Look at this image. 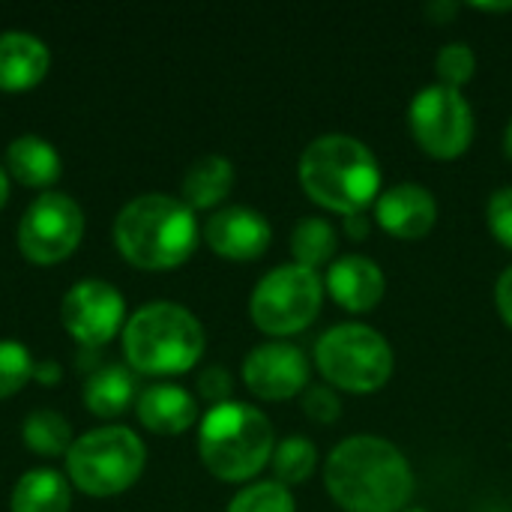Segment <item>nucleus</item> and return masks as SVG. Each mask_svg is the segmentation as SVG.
I'll list each match as a JSON object with an SVG mask.
<instances>
[{
	"mask_svg": "<svg viewBox=\"0 0 512 512\" xmlns=\"http://www.w3.org/2000/svg\"><path fill=\"white\" fill-rule=\"evenodd\" d=\"M201 321L177 303H147L123 327V354L147 375L189 372L204 354Z\"/></svg>",
	"mask_w": 512,
	"mask_h": 512,
	"instance_id": "20e7f679",
	"label": "nucleus"
},
{
	"mask_svg": "<svg viewBox=\"0 0 512 512\" xmlns=\"http://www.w3.org/2000/svg\"><path fill=\"white\" fill-rule=\"evenodd\" d=\"M6 198H9V180H6V171L0 168V207L6 204Z\"/></svg>",
	"mask_w": 512,
	"mask_h": 512,
	"instance_id": "f704fd0d",
	"label": "nucleus"
},
{
	"mask_svg": "<svg viewBox=\"0 0 512 512\" xmlns=\"http://www.w3.org/2000/svg\"><path fill=\"white\" fill-rule=\"evenodd\" d=\"M495 300H498V309L504 315V321L512 327V267H507L498 279V288H495Z\"/></svg>",
	"mask_w": 512,
	"mask_h": 512,
	"instance_id": "7c9ffc66",
	"label": "nucleus"
},
{
	"mask_svg": "<svg viewBox=\"0 0 512 512\" xmlns=\"http://www.w3.org/2000/svg\"><path fill=\"white\" fill-rule=\"evenodd\" d=\"M6 168L24 186L45 189L60 177V153L39 135H21L6 147Z\"/></svg>",
	"mask_w": 512,
	"mask_h": 512,
	"instance_id": "a211bd4d",
	"label": "nucleus"
},
{
	"mask_svg": "<svg viewBox=\"0 0 512 512\" xmlns=\"http://www.w3.org/2000/svg\"><path fill=\"white\" fill-rule=\"evenodd\" d=\"M273 426L246 402H222L201 420L198 453L207 471L225 483L252 480L273 459Z\"/></svg>",
	"mask_w": 512,
	"mask_h": 512,
	"instance_id": "39448f33",
	"label": "nucleus"
},
{
	"mask_svg": "<svg viewBox=\"0 0 512 512\" xmlns=\"http://www.w3.org/2000/svg\"><path fill=\"white\" fill-rule=\"evenodd\" d=\"M504 150H507V156L512 159V120L510 126H507V132H504Z\"/></svg>",
	"mask_w": 512,
	"mask_h": 512,
	"instance_id": "c9c22d12",
	"label": "nucleus"
},
{
	"mask_svg": "<svg viewBox=\"0 0 512 512\" xmlns=\"http://www.w3.org/2000/svg\"><path fill=\"white\" fill-rule=\"evenodd\" d=\"M315 465H318V450L306 438H285L273 450V471L282 486L306 483L312 477Z\"/></svg>",
	"mask_w": 512,
	"mask_h": 512,
	"instance_id": "b1692460",
	"label": "nucleus"
},
{
	"mask_svg": "<svg viewBox=\"0 0 512 512\" xmlns=\"http://www.w3.org/2000/svg\"><path fill=\"white\" fill-rule=\"evenodd\" d=\"M384 273L372 258L345 255L336 258L327 270V291L348 312H369L384 297Z\"/></svg>",
	"mask_w": 512,
	"mask_h": 512,
	"instance_id": "2eb2a0df",
	"label": "nucleus"
},
{
	"mask_svg": "<svg viewBox=\"0 0 512 512\" xmlns=\"http://www.w3.org/2000/svg\"><path fill=\"white\" fill-rule=\"evenodd\" d=\"M375 216L387 234L399 240H417L432 231L438 219V201L420 183H399L378 198Z\"/></svg>",
	"mask_w": 512,
	"mask_h": 512,
	"instance_id": "4468645a",
	"label": "nucleus"
},
{
	"mask_svg": "<svg viewBox=\"0 0 512 512\" xmlns=\"http://www.w3.org/2000/svg\"><path fill=\"white\" fill-rule=\"evenodd\" d=\"M33 378V357L21 342L0 339V399L18 393Z\"/></svg>",
	"mask_w": 512,
	"mask_h": 512,
	"instance_id": "a878e982",
	"label": "nucleus"
},
{
	"mask_svg": "<svg viewBox=\"0 0 512 512\" xmlns=\"http://www.w3.org/2000/svg\"><path fill=\"white\" fill-rule=\"evenodd\" d=\"M123 294L102 279H81L63 297L60 318L63 327L87 348L111 342L123 324Z\"/></svg>",
	"mask_w": 512,
	"mask_h": 512,
	"instance_id": "9b49d317",
	"label": "nucleus"
},
{
	"mask_svg": "<svg viewBox=\"0 0 512 512\" xmlns=\"http://www.w3.org/2000/svg\"><path fill=\"white\" fill-rule=\"evenodd\" d=\"M51 66L48 45L24 30L0 33V90H27L45 78Z\"/></svg>",
	"mask_w": 512,
	"mask_h": 512,
	"instance_id": "dca6fc26",
	"label": "nucleus"
},
{
	"mask_svg": "<svg viewBox=\"0 0 512 512\" xmlns=\"http://www.w3.org/2000/svg\"><path fill=\"white\" fill-rule=\"evenodd\" d=\"M114 243L135 267L171 270L195 252L198 222L186 201L150 192L132 198L120 210L114 222Z\"/></svg>",
	"mask_w": 512,
	"mask_h": 512,
	"instance_id": "f03ea898",
	"label": "nucleus"
},
{
	"mask_svg": "<svg viewBox=\"0 0 512 512\" xmlns=\"http://www.w3.org/2000/svg\"><path fill=\"white\" fill-rule=\"evenodd\" d=\"M270 222L252 207H225L216 210L204 225L207 246L231 261H252L270 246Z\"/></svg>",
	"mask_w": 512,
	"mask_h": 512,
	"instance_id": "ddd939ff",
	"label": "nucleus"
},
{
	"mask_svg": "<svg viewBox=\"0 0 512 512\" xmlns=\"http://www.w3.org/2000/svg\"><path fill=\"white\" fill-rule=\"evenodd\" d=\"M198 387H201L204 399H210L213 405H222V402H228V393H231V375L222 366H210L201 372Z\"/></svg>",
	"mask_w": 512,
	"mask_h": 512,
	"instance_id": "c756f323",
	"label": "nucleus"
},
{
	"mask_svg": "<svg viewBox=\"0 0 512 512\" xmlns=\"http://www.w3.org/2000/svg\"><path fill=\"white\" fill-rule=\"evenodd\" d=\"M324 483L348 512H402L414 495V471L399 447L375 435L342 441L327 465Z\"/></svg>",
	"mask_w": 512,
	"mask_h": 512,
	"instance_id": "f257e3e1",
	"label": "nucleus"
},
{
	"mask_svg": "<svg viewBox=\"0 0 512 512\" xmlns=\"http://www.w3.org/2000/svg\"><path fill=\"white\" fill-rule=\"evenodd\" d=\"M66 468L81 492L93 498H111L126 492L141 477L144 444L126 426H102L72 441Z\"/></svg>",
	"mask_w": 512,
	"mask_h": 512,
	"instance_id": "423d86ee",
	"label": "nucleus"
},
{
	"mask_svg": "<svg viewBox=\"0 0 512 512\" xmlns=\"http://www.w3.org/2000/svg\"><path fill=\"white\" fill-rule=\"evenodd\" d=\"M426 12H429L432 18H441V21H447V18H453V12H456V3H450V0H444V3H432Z\"/></svg>",
	"mask_w": 512,
	"mask_h": 512,
	"instance_id": "72a5a7b5",
	"label": "nucleus"
},
{
	"mask_svg": "<svg viewBox=\"0 0 512 512\" xmlns=\"http://www.w3.org/2000/svg\"><path fill=\"white\" fill-rule=\"evenodd\" d=\"M336 243L339 240H336L333 225L321 216H309V219L297 222V228L291 234V252L297 258L294 264L315 270L336 255Z\"/></svg>",
	"mask_w": 512,
	"mask_h": 512,
	"instance_id": "5701e85b",
	"label": "nucleus"
},
{
	"mask_svg": "<svg viewBox=\"0 0 512 512\" xmlns=\"http://www.w3.org/2000/svg\"><path fill=\"white\" fill-rule=\"evenodd\" d=\"M300 183L312 201L342 216L366 213L381 192L375 153L351 135H321L300 156Z\"/></svg>",
	"mask_w": 512,
	"mask_h": 512,
	"instance_id": "7ed1b4c3",
	"label": "nucleus"
},
{
	"mask_svg": "<svg viewBox=\"0 0 512 512\" xmlns=\"http://www.w3.org/2000/svg\"><path fill=\"white\" fill-rule=\"evenodd\" d=\"M234 186V165L225 156H201L183 177V198L192 210L216 207Z\"/></svg>",
	"mask_w": 512,
	"mask_h": 512,
	"instance_id": "412c9836",
	"label": "nucleus"
},
{
	"mask_svg": "<svg viewBox=\"0 0 512 512\" xmlns=\"http://www.w3.org/2000/svg\"><path fill=\"white\" fill-rule=\"evenodd\" d=\"M408 120L417 144L438 159H456L471 147L474 111L456 87H423L411 102Z\"/></svg>",
	"mask_w": 512,
	"mask_h": 512,
	"instance_id": "1a4fd4ad",
	"label": "nucleus"
},
{
	"mask_svg": "<svg viewBox=\"0 0 512 512\" xmlns=\"http://www.w3.org/2000/svg\"><path fill=\"white\" fill-rule=\"evenodd\" d=\"M321 375L348 393H375L393 375L390 342L366 324L330 327L315 345Z\"/></svg>",
	"mask_w": 512,
	"mask_h": 512,
	"instance_id": "0eeeda50",
	"label": "nucleus"
},
{
	"mask_svg": "<svg viewBox=\"0 0 512 512\" xmlns=\"http://www.w3.org/2000/svg\"><path fill=\"white\" fill-rule=\"evenodd\" d=\"M21 435H24V444L39 456H66L69 447H72L69 420L60 417L57 411H48V408L30 411L24 417Z\"/></svg>",
	"mask_w": 512,
	"mask_h": 512,
	"instance_id": "4be33fe9",
	"label": "nucleus"
},
{
	"mask_svg": "<svg viewBox=\"0 0 512 512\" xmlns=\"http://www.w3.org/2000/svg\"><path fill=\"white\" fill-rule=\"evenodd\" d=\"M486 216H489V228H492V234L512 249V186H504V189H498L492 198H489V210H486Z\"/></svg>",
	"mask_w": 512,
	"mask_h": 512,
	"instance_id": "cd10ccee",
	"label": "nucleus"
},
{
	"mask_svg": "<svg viewBox=\"0 0 512 512\" xmlns=\"http://www.w3.org/2000/svg\"><path fill=\"white\" fill-rule=\"evenodd\" d=\"M408 512H426V510H408Z\"/></svg>",
	"mask_w": 512,
	"mask_h": 512,
	"instance_id": "4c0bfd02",
	"label": "nucleus"
},
{
	"mask_svg": "<svg viewBox=\"0 0 512 512\" xmlns=\"http://www.w3.org/2000/svg\"><path fill=\"white\" fill-rule=\"evenodd\" d=\"M228 512H297L294 498L288 492V486L282 483H255L246 486L234 501Z\"/></svg>",
	"mask_w": 512,
	"mask_h": 512,
	"instance_id": "393cba45",
	"label": "nucleus"
},
{
	"mask_svg": "<svg viewBox=\"0 0 512 512\" xmlns=\"http://www.w3.org/2000/svg\"><path fill=\"white\" fill-rule=\"evenodd\" d=\"M303 411L315 420V423H333L342 414L339 396L330 387H309L303 396Z\"/></svg>",
	"mask_w": 512,
	"mask_h": 512,
	"instance_id": "c85d7f7f",
	"label": "nucleus"
},
{
	"mask_svg": "<svg viewBox=\"0 0 512 512\" xmlns=\"http://www.w3.org/2000/svg\"><path fill=\"white\" fill-rule=\"evenodd\" d=\"M324 300V282L315 270L300 264H285L270 270L252 291L249 312L258 330L270 336H291L306 330Z\"/></svg>",
	"mask_w": 512,
	"mask_h": 512,
	"instance_id": "6e6552de",
	"label": "nucleus"
},
{
	"mask_svg": "<svg viewBox=\"0 0 512 512\" xmlns=\"http://www.w3.org/2000/svg\"><path fill=\"white\" fill-rule=\"evenodd\" d=\"M69 507V483L51 468L27 471L12 489V512H69Z\"/></svg>",
	"mask_w": 512,
	"mask_h": 512,
	"instance_id": "6ab92c4d",
	"label": "nucleus"
},
{
	"mask_svg": "<svg viewBox=\"0 0 512 512\" xmlns=\"http://www.w3.org/2000/svg\"><path fill=\"white\" fill-rule=\"evenodd\" d=\"M243 381L261 399H291L309 384V363L297 345L267 342L243 360Z\"/></svg>",
	"mask_w": 512,
	"mask_h": 512,
	"instance_id": "f8f14e48",
	"label": "nucleus"
},
{
	"mask_svg": "<svg viewBox=\"0 0 512 512\" xmlns=\"http://www.w3.org/2000/svg\"><path fill=\"white\" fill-rule=\"evenodd\" d=\"M84 237V213L63 192H42L18 225V246L33 264H57L75 252Z\"/></svg>",
	"mask_w": 512,
	"mask_h": 512,
	"instance_id": "9d476101",
	"label": "nucleus"
},
{
	"mask_svg": "<svg viewBox=\"0 0 512 512\" xmlns=\"http://www.w3.org/2000/svg\"><path fill=\"white\" fill-rule=\"evenodd\" d=\"M33 378L39 384H45V387H54V384H60L63 369H60L57 360H42V363H33Z\"/></svg>",
	"mask_w": 512,
	"mask_h": 512,
	"instance_id": "2f4dec72",
	"label": "nucleus"
},
{
	"mask_svg": "<svg viewBox=\"0 0 512 512\" xmlns=\"http://www.w3.org/2000/svg\"><path fill=\"white\" fill-rule=\"evenodd\" d=\"M135 402V378L126 366H99L84 384V405L96 417H117Z\"/></svg>",
	"mask_w": 512,
	"mask_h": 512,
	"instance_id": "aec40b11",
	"label": "nucleus"
},
{
	"mask_svg": "<svg viewBox=\"0 0 512 512\" xmlns=\"http://www.w3.org/2000/svg\"><path fill=\"white\" fill-rule=\"evenodd\" d=\"M477 9H512V3H477Z\"/></svg>",
	"mask_w": 512,
	"mask_h": 512,
	"instance_id": "e433bc0d",
	"label": "nucleus"
},
{
	"mask_svg": "<svg viewBox=\"0 0 512 512\" xmlns=\"http://www.w3.org/2000/svg\"><path fill=\"white\" fill-rule=\"evenodd\" d=\"M435 69H438V84H447V87H462L465 81H471L474 69H477V57L471 51V45L465 42H450L438 51V60H435Z\"/></svg>",
	"mask_w": 512,
	"mask_h": 512,
	"instance_id": "bb28decb",
	"label": "nucleus"
},
{
	"mask_svg": "<svg viewBox=\"0 0 512 512\" xmlns=\"http://www.w3.org/2000/svg\"><path fill=\"white\" fill-rule=\"evenodd\" d=\"M135 414L156 435H180L195 423L198 405L177 384H150L135 399Z\"/></svg>",
	"mask_w": 512,
	"mask_h": 512,
	"instance_id": "f3484780",
	"label": "nucleus"
},
{
	"mask_svg": "<svg viewBox=\"0 0 512 512\" xmlns=\"http://www.w3.org/2000/svg\"><path fill=\"white\" fill-rule=\"evenodd\" d=\"M345 231L354 237V240H363L369 234V219L366 213H354V216H345Z\"/></svg>",
	"mask_w": 512,
	"mask_h": 512,
	"instance_id": "473e14b6",
	"label": "nucleus"
}]
</instances>
